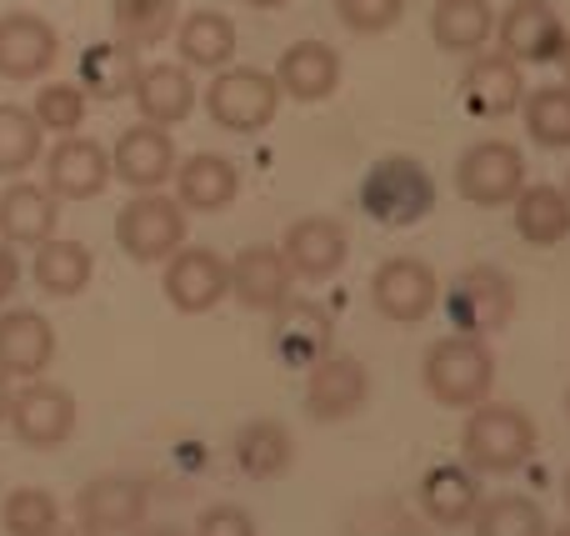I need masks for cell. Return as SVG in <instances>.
Instances as JSON below:
<instances>
[{
    "mask_svg": "<svg viewBox=\"0 0 570 536\" xmlns=\"http://www.w3.org/2000/svg\"><path fill=\"white\" fill-rule=\"evenodd\" d=\"M421 387L431 391L435 407H451V411H471L481 401H491L495 387V357L485 347V337H441L431 341L421 361Z\"/></svg>",
    "mask_w": 570,
    "mask_h": 536,
    "instance_id": "cell-1",
    "label": "cell"
},
{
    "mask_svg": "<svg viewBox=\"0 0 570 536\" xmlns=\"http://www.w3.org/2000/svg\"><path fill=\"white\" fill-rule=\"evenodd\" d=\"M461 457L471 471H485V477H511L525 461L535 457V421L525 407H511V401H481L471 407L461 431Z\"/></svg>",
    "mask_w": 570,
    "mask_h": 536,
    "instance_id": "cell-2",
    "label": "cell"
},
{
    "mask_svg": "<svg viewBox=\"0 0 570 536\" xmlns=\"http://www.w3.org/2000/svg\"><path fill=\"white\" fill-rule=\"evenodd\" d=\"M361 211L375 226H421L435 211V176L415 156H381L361 176Z\"/></svg>",
    "mask_w": 570,
    "mask_h": 536,
    "instance_id": "cell-3",
    "label": "cell"
},
{
    "mask_svg": "<svg viewBox=\"0 0 570 536\" xmlns=\"http://www.w3.org/2000/svg\"><path fill=\"white\" fill-rule=\"evenodd\" d=\"M206 110L210 120H216L220 130H230V136H256V130H266L271 120H276L281 110V86L271 70H256V66H226L210 76L206 86Z\"/></svg>",
    "mask_w": 570,
    "mask_h": 536,
    "instance_id": "cell-4",
    "label": "cell"
},
{
    "mask_svg": "<svg viewBox=\"0 0 570 536\" xmlns=\"http://www.w3.org/2000/svg\"><path fill=\"white\" fill-rule=\"evenodd\" d=\"M186 206L176 196H160V191H136V196L120 206L116 216V246L126 251L136 266L150 261H166L170 251L186 246Z\"/></svg>",
    "mask_w": 570,
    "mask_h": 536,
    "instance_id": "cell-5",
    "label": "cell"
},
{
    "mask_svg": "<svg viewBox=\"0 0 570 536\" xmlns=\"http://www.w3.org/2000/svg\"><path fill=\"white\" fill-rule=\"evenodd\" d=\"M451 327L465 337H495L501 327H511L515 316V281L501 266H465L451 281V291H441Z\"/></svg>",
    "mask_w": 570,
    "mask_h": 536,
    "instance_id": "cell-6",
    "label": "cell"
},
{
    "mask_svg": "<svg viewBox=\"0 0 570 536\" xmlns=\"http://www.w3.org/2000/svg\"><path fill=\"white\" fill-rule=\"evenodd\" d=\"M525 186V156L511 140H475L455 160V191L471 206H511Z\"/></svg>",
    "mask_w": 570,
    "mask_h": 536,
    "instance_id": "cell-7",
    "label": "cell"
},
{
    "mask_svg": "<svg viewBox=\"0 0 570 536\" xmlns=\"http://www.w3.org/2000/svg\"><path fill=\"white\" fill-rule=\"evenodd\" d=\"M371 301L385 321L415 327V321H425L441 306V276L421 256H391L371 271Z\"/></svg>",
    "mask_w": 570,
    "mask_h": 536,
    "instance_id": "cell-8",
    "label": "cell"
},
{
    "mask_svg": "<svg viewBox=\"0 0 570 536\" xmlns=\"http://www.w3.org/2000/svg\"><path fill=\"white\" fill-rule=\"evenodd\" d=\"M10 431H16L20 447H36V451H50L60 441L76 437V397L56 381H26V387L10 397V411H6Z\"/></svg>",
    "mask_w": 570,
    "mask_h": 536,
    "instance_id": "cell-9",
    "label": "cell"
},
{
    "mask_svg": "<svg viewBox=\"0 0 570 536\" xmlns=\"http://www.w3.org/2000/svg\"><path fill=\"white\" fill-rule=\"evenodd\" d=\"M160 291L180 316H206L210 306L230 296V261H220L210 246H180L166 256Z\"/></svg>",
    "mask_w": 570,
    "mask_h": 536,
    "instance_id": "cell-10",
    "label": "cell"
},
{
    "mask_svg": "<svg viewBox=\"0 0 570 536\" xmlns=\"http://www.w3.org/2000/svg\"><path fill=\"white\" fill-rule=\"evenodd\" d=\"M305 377V417L311 421H351L355 411L371 401V371L361 367L355 357H345V351H331V357H321L311 371H301Z\"/></svg>",
    "mask_w": 570,
    "mask_h": 536,
    "instance_id": "cell-11",
    "label": "cell"
},
{
    "mask_svg": "<svg viewBox=\"0 0 570 536\" xmlns=\"http://www.w3.org/2000/svg\"><path fill=\"white\" fill-rule=\"evenodd\" d=\"M271 351L281 367L291 371H311L321 357L335 351V321L325 306L305 296H291L285 306L271 311Z\"/></svg>",
    "mask_w": 570,
    "mask_h": 536,
    "instance_id": "cell-12",
    "label": "cell"
},
{
    "mask_svg": "<svg viewBox=\"0 0 570 536\" xmlns=\"http://www.w3.org/2000/svg\"><path fill=\"white\" fill-rule=\"evenodd\" d=\"M60 60V30L36 10L0 16V80H46Z\"/></svg>",
    "mask_w": 570,
    "mask_h": 536,
    "instance_id": "cell-13",
    "label": "cell"
},
{
    "mask_svg": "<svg viewBox=\"0 0 570 536\" xmlns=\"http://www.w3.org/2000/svg\"><path fill=\"white\" fill-rule=\"evenodd\" d=\"M495 30H501V50L521 66H556L570 36L561 16L551 10V0H511L495 20Z\"/></svg>",
    "mask_w": 570,
    "mask_h": 536,
    "instance_id": "cell-14",
    "label": "cell"
},
{
    "mask_svg": "<svg viewBox=\"0 0 570 536\" xmlns=\"http://www.w3.org/2000/svg\"><path fill=\"white\" fill-rule=\"evenodd\" d=\"M110 170H116V181H126L130 191H160L176 176V140H170V130L156 126V120L126 126L116 150H110Z\"/></svg>",
    "mask_w": 570,
    "mask_h": 536,
    "instance_id": "cell-15",
    "label": "cell"
},
{
    "mask_svg": "<svg viewBox=\"0 0 570 536\" xmlns=\"http://www.w3.org/2000/svg\"><path fill=\"white\" fill-rule=\"evenodd\" d=\"M116 181L110 150H100L90 136H60L46 156V191L56 201H96Z\"/></svg>",
    "mask_w": 570,
    "mask_h": 536,
    "instance_id": "cell-16",
    "label": "cell"
},
{
    "mask_svg": "<svg viewBox=\"0 0 570 536\" xmlns=\"http://www.w3.org/2000/svg\"><path fill=\"white\" fill-rule=\"evenodd\" d=\"M525 100V76H521V60L501 56H481L475 50L465 60V76H461V106L481 120H505L511 110H521Z\"/></svg>",
    "mask_w": 570,
    "mask_h": 536,
    "instance_id": "cell-17",
    "label": "cell"
},
{
    "mask_svg": "<svg viewBox=\"0 0 570 536\" xmlns=\"http://www.w3.org/2000/svg\"><path fill=\"white\" fill-rule=\"evenodd\" d=\"M291 286H295V271L285 261L281 246H240L230 256V296L240 301L246 311H276L291 301Z\"/></svg>",
    "mask_w": 570,
    "mask_h": 536,
    "instance_id": "cell-18",
    "label": "cell"
},
{
    "mask_svg": "<svg viewBox=\"0 0 570 536\" xmlns=\"http://www.w3.org/2000/svg\"><path fill=\"white\" fill-rule=\"evenodd\" d=\"M281 251L291 261L295 281H331L335 271L345 266V251H351V236L335 216H301L285 226Z\"/></svg>",
    "mask_w": 570,
    "mask_h": 536,
    "instance_id": "cell-19",
    "label": "cell"
},
{
    "mask_svg": "<svg viewBox=\"0 0 570 536\" xmlns=\"http://www.w3.org/2000/svg\"><path fill=\"white\" fill-rule=\"evenodd\" d=\"M146 507H150L146 487H140V481H130V477H96V481H86V487H80V497H76L80 527L96 532V536L136 532L140 522H146Z\"/></svg>",
    "mask_w": 570,
    "mask_h": 536,
    "instance_id": "cell-20",
    "label": "cell"
},
{
    "mask_svg": "<svg viewBox=\"0 0 570 536\" xmlns=\"http://www.w3.org/2000/svg\"><path fill=\"white\" fill-rule=\"evenodd\" d=\"M271 76H276L281 96L301 100V106H321L341 86V50L325 46V40H295V46H285L281 66Z\"/></svg>",
    "mask_w": 570,
    "mask_h": 536,
    "instance_id": "cell-21",
    "label": "cell"
},
{
    "mask_svg": "<svg viewBox=\"0 0 570 536\" xmlns=\"http://www.w3.org/2000/svg\"><path fill=\"white\" fill-rule=\"evenodd\" d=\"M50 361H56V327L30 306L0 311V371L36 381L50 371Z\"/></svg>",
    "mask_w": 570,
    "mask_h": 536,
    "instance_id": "cell-22",
    "label": "cell"
},
{
    "mask_svg": "<svg viewBox=\"0 0 570 536\" xmlns=\"http://www.w3.org/2000/svg\"><path fill=\"white\" fill-rule=\"evenodd\" d=\"M415 501H421V517L435 522V527H471L475 507L485 501L481 481H475L471 467H461V461H445V467H431L421 477V491H415Z\"/></svg>",
    "mask_w": 570,
    "mask_h": 536,
    "instance_id": "cell-23",
    "label": "cell"
},
{
    "mask_svg": "<svg viewBox=\"0 0 570 536\" xmlns=\"http://www.w3.org/2000/svg\"><path fill=\"white\" fill-rule=\"evenodd\" d=\"M130 100H136L140 120H156V126L170 130L196 110L200 90H196V80H190L186 66H176V60H156V66H140Z\"/></svg>",
    "mask_w": 570,
    "mask_h": 536,
    "instance_id": "cell-24",
    "label": "cell"
},
{
    "mask_svg": "<svg viewBox=\"0 0 570 536\" xmlns=\"http://www.w3.org/2000/svg\"><path fill=\"white\" fill-rule=\"evenodd\" d=\"M176 201L186 211H226L230 201L240 196V170L230 156H216V150H196V156L176 160Z\"/></svg>",
    "mask_w": 570,
    "mask_h": 536,
    "instance_id": "cell-25",
    "label": "cell"
},
{
    "mask_svg": "<svg viewBox=\"0 0 570 536\" xmlns=\"http://www.w3.org/2000/svg\"><path fill=\"white\" fill-rule=\"evenodd\" d=\"M60 226V201L36 181H10L0 191V236L10 246H40Z\"/></svg>",
    "mask_w": 570,
    "mask_h": 536,
    "instance_id": "cell-26",
    "label": "cell"
},
{
    "mask_svg": "<svg viewBox=\"0 0 570 536\" xmlns=\"http://www.w3.org/2000/svg\"><path fill=\"white\" fill-rule=\"evenodd\" d=\"M230 457H236L240 477L250 481H276L285 471L295 467V437L291 427L276 417H256L246 421V427L236 431V441H230Z\"/></svg>",
    "mask_w": 570,
    "mask_h": 536,
    "instance_id": "cell-27",
    "label": "cell"
},
{
    "mask_svg": "<svg viewBox=\"0 0 570 536\" xmlns=\"http://www.w3.org/2000/svg\"><path fill=\"white\" fill-rule=\"evenodd\" d=\"M30 276L46 296L56 301H70L90 286L96 276V256H90L86 241H70V236H50L36 246V261H30Z\"/></svg>",
    "mask_w": 570,
    "mask_h": 536,
    "instance_id": "cell-28",
    "label": "cell"
},
{
    "mask_svg": "<svg viewBox=\"0 0 570 536\" xmlns=\"http://www.w3.org/2000/svg\"><path fill=\"white\" fill-rule=\"evenodd\" d=\"M236 46H240L236 20L220 16V10H210V6L180 16V26H176L180 60H186V66H196V70H226L230 60H236Z\"/></svg>",
    "mask_w": 570,
    "mask_h": 536,
    "instance_id": "cell-29",
    "label": "cell"
},
{
    "mask_svg": "<svg viewBox=\"0 0 570 536\" xmlns=\"http://www.w3.org/2000/svg\"><path fill=\"white\" fill-rule=\"evenodd\" d=\"M495 36L491 0H435L431 6V40L445 56H475Z\"/></svg>",
    "mask_w": 570,
    "mask_h": 536,
    "instance_id": "cell-30",
    "label": "cell"
},
{
    "mask_svg": "<svg viewBox=\"0 0 570 536\" xmlns=\"http://www.w3.org/2000/svg\"><path fill=\"white\" fill-rule=\"evenodd\" d=\"M136 76H140L136 46H126V40L116 36V40H96V46H86L76 86L96 100H120V96L136 90Z\"/></svg>",
    "mask_w": 570,
    "mask_h": 536,
    "instance_id": "cell-31",
    "label": "cell"
},
{
    "mask_svg": "<svg viewBox=\"0 0 570 536\" xmlns=\"http://www.w3.org/2000/svg\"><path fill=\"white\" fill-rule=\"evenodd\" d=\"M515 211V236L525 246H561L570 236V196L566 186H521V196L511 201Z\"/></svg>",
    "mask_w": 570,
    "mask_h": 536,
    "instance_id": "cell-32",
    "label": "cell"
},
{
    "mask_svg": "<svg viewBox=\"0 0 570 536\" xmlns=\"http://www.w3.org/2000/svg\"><path fill=\"white\" fill-rule=\"evenodd\" d=\"M110 20H116V36L126 46L150 50L176 36L180 10H176V0H110Z\"/></svg>",
    "mask_w": 570,
    "mask_h": 536,
    "instance_id": "cell-33",
    "label": "cell"
},
{
    "mask_svg": "<svg viewBox=\"0 0 570 536\" xmlns=\"http://www.w3.org/2000/svg\"><path fill=\"white\" fill-rule=\"evenodd\" d=\"M525 136L546 150H570V86H541L525 90L521 100Z\"/></svg>",
    "mask_w": 570,
    "mask_h": 536,
    "instance_id": "cell-34",
    "label": "cell"
},
{
    "mask_svg": "<svg viewBox=\"0 0 570 536\" xmlns=\"http://www.w3.org/2000/svg\"><path fill=\"white\" fill-rule=\"evenodd\" d=\"M475 536H551V522L531 497H485L471 517Z\"/></svg>",
    "mask_w": 570,
    "mask_h": 536,
    "instance_id": "cell-35",
    "label": "cell"
},
{
    "mask_svg": "<svg viewBox=\"0 0 570 536\" xmlns=\"http://www.w3.org/2000/svg\"><path fill=\"white\" fill-rule=\"evenodd\" d=\"M40 146H46V130L30 110L0 100V176H26L40 160Z\"/></svg>",
    "mask_w": 570,
    "mask_h": 536,
    "instance_id": "cell-36",
    "label": "cell"
},
{
    "mask_svg": "<svg viewBox=\"0 0 570 536\" xmlns=\"http://www.w3.org/2000/svg\"><path fill=\"white\" fill-rule=\"evenodd\" d=\"M86 90L76 86V80H46V86L36 90V106H30V116L40 120V130H50V136H76L80 126H86Z\"/></svg>",
    "mask_w": 570,
    "mask_h": 536,
    "instance_id": "cell-37",
    "label": "cell"
},
{
    "mask_svg": "<svg viewBox=\"0 0 570 536\" xmlns=\"http://www.w3.org/2000/svg\"><path fill=\"white\" fill-rule=\"evenodd\" d=\"M0 527L6 536H50L60 527V507L46 487H16L0 507Z\"/></svg>",
    "mask_w": 570,
    "mask_h": 536,
    "instance_id": "cell-38",
    "label": "cell"
},
{
    "mask_svg": "<svg viewBox=\"0 0 570 536\" xmlns=\"http://www.w3.org/2000/svg\"><path fill=\"white\" fill-rule=\"evenodd\" d=\"M405 16V0H335V20L355 36H385Z\"/></svg>",
    "mask_w": 570,
    "mask_h": 536,
    "instance_id": "cell-39",
    "label": "cell"
},
{
    "mask_svg": "<svg viewBox=\"0 0 570 536\" xmlns=\"http://www.w3.org/2000/svg\"><path fill=\"white\" fill-rule=\"evenodd\" d=\"M190 536H256V517H250L246 507H230V501H220V507H206L196 522V532Z\"/></svg>",
    "mask_w": 570,
    "mask_h": 536,
    "instance_id": "cell-40",
    "label": "cell"
},
{
    "mask_svg": "<svg viewBox=\"0 0 570 536\" xmlns=\"http://www.w3.org/2000/svg\"><path fill=\"white\" fill-rule=\"evenodd\" d=\"M16 286H20V256L10 241H0V306L16 296Z\"/></svg>",
    "mask_w": 570,
    "mask_h": 536,
    "instance_id": "cell-41",
    "label": "cell"
},
{
    "mask_svg": "<svg viewBox=\"0 0 570 536\" xmlns=\"http://www.w3.org/2000/svg\"><path fill=\"white\" fill-rule=\"evenodd\" d=\"M136 536H186V532H176V527H146V522H140Z\"/></svg>",
    "mask_w": 570,
    "mask_h": 536,
    "instance_id": "cell-42",
    "label": "cell"
},
{
    "mask_svg": "<svg viewBox=\"0 0 570 536\" xmlns=\"http://www.w3.org/2000/svg\"><path fill=\"white\" fill-rule=\"evenodd\" d=\"M6 411H10V387H6V371H0V421H6Z\"/></svg>",
    "mask_w": 570,
    "mask_h": 536,
    "instance_id": "cell-43",
    "label": "cell"
},
{
    "mask_svg": "<svg viewBox=\"0 0 570 536\" xmlns=\"http://www.w3.org/2000/svg\"><path fill=\"white\" fill-rule=\"evenodd\" d=\"M250 10H281V6H291V0H246Z\"/></svg>",
    "mask_w": 570,
    "mask_h": 536,
    "instance_id": "cell-44",
    "label": "cell"
},
{
    "mask_svg": "<svg viewBox=\"0 0 570 536\" xmlns=\"http://www.w3.org/2000/svg\"><path fill=\"white\" fill-rule=\"evenodd\" d=\"M556 66L566 70V86H570V36H566V46H561V60H556Z\"/></svg>",
    "mask_w": 570,
    "mask_h": 536,
    "instance_id": "cell-45",
    "label": "cell"
},
{
    "mask_svg": "<svg viewBox=\"0 0 570 536\" xmlns=\"http://www.w3.org/2000/svg\"><path fill=\"white\" fill-rule=\"evenodd\" d=\"M50 536H96V532H86V527H80V522H76V527H56Z\"/></svg>",
    "mask_w": 570,
    "mask_h": 536,
    "instance_id": "cell-46",
    "label": "cell"
},
{
    "mask_svg": "<svg viewBox=\"0 0 570 536\" xmlns=\"http://www.w3.org/2000/svg\"><path fill=\"white\" fill-rule=\"evenodd\" d=\"M551 536H570V522H566V527H556V532H551Z\"/></svg>",
    "mask_w": 570,
    "mask_h": 536,
    "instance_id": "cell-47",
    "label": "cell"
},
{
    "mask_svg": "<svg viewBox=\"0 0 570 536\" xmlns=\"http://www.w3.org/2000/svg\"><path fill=\"white\" fill-rule=\"evenodd\" d=\"M566 507H570V471H566Z\"/></svg>",
    "mask_w": 570,
    "mask_h": 536,
    "instance_id": "cell-48",
    "label": "cell"
},
{
    "mask_svg": "<svg viewBox=\"0 0 570 536\" xmlns=\"http://www.w3.org/2000/svg\"><path fill=\"white\" fill-rule=\"evenodd\" d=\"M566 196H570V170H566Z\"/></svg>",
    "mask_w": 570,
    "mask_h": 536,
    "instance_id": "cell-49",
    "label": "cell"
}]
</instances>
